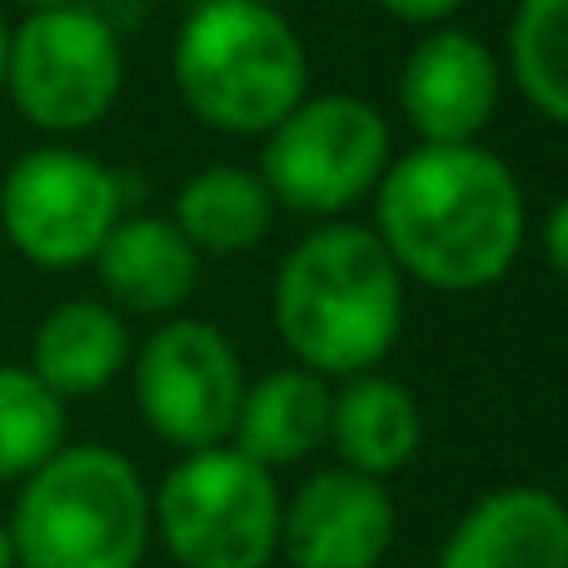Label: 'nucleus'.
<instances>
[{
  "label": "nucleus",
  "mask_w": 568,
  "mask_h": 568,
  "mask_svg": "<svg viewBox=\"0 0 568 568\" xmlns=\"http://www.w3.org/2000/svg\"><path fill=\"white\" fill-rule=\"evenodd\" d=\"M374 200V235L394 255L399 275L439 294H479L499 284L529 230L514 170L479 140L419 145L389 160Z\"/></svg>",
  "instance_id": "obj_1"
},
{
  "label": "nucleus",
  "mask_w": 568,
  "mask_h": 568,
  "mask_svg": "<svg viewBox=\"0 0 568 568\" xmlns=\"http://www.w3.org/2000/svg\"><path fill=\"white\" fill-rule=\"evenodd\" d=\"M404 324V275L369 225L329 220L280 260L275 329L314 374H364L394 349Z\"/></svg>",
  "instance_id": "obj_2"
},
{
  "label": "nucleus",
  "mask_w": 568,
  "mask_h": 568,
  "mask_svg": "<svg viewBox=\"0 0 568 568\" xmlns=\"http://www.w3.org/2000/svg\"><path fill=\"white\" fill-rule=\"evenodd\" d=\"M16 568H140L155 514L140 469L105 444H60L20 479L10 509Z\"/></svg>",
  "instance_id": "obj_3"
},
{
  "label": "nucleus",
  "mask_w": 568,
  "mask_h": 568,
  "mask_svg": "<svg viewBox=\"0 0 568 568\" xmlns=\"http://www.w3.org/2000/svg\"><path fill=\"white\" fill-rule=\"evenodd\" d=\"M175 85L185 110L220 135H270L310 95V55L265 0H205L175 36Z\"/></svg>",
  "instance_id": "obj_4"
},
{
  "label": "nucleus",
  "mask_w": 568,
  "mask_h": 568,
  "mask_svg": "<svg viewBox=\"0 0 568 568\" xmlns=\"http://www.w3.org/2000/svg\"><path fill=\"white\" fill-rule=\"evenodd\" d=\"M280 489L235 444L190 449L150 494L155 534L180 568H270L280 554Z\"/></svg>",
  "instance_id": "obj_5"
},
{
  "label": "nucleus",
  "mask_w": 568,
  "mask_h": 568,
  "mask_svg": "<svg viewBox=\"0 0 568 568\" xmlns=\"http://www.w3.org/2000/svg\"><path fill=\"white\" fill-rule=\"evenodd\" d=\"M389 170V120L364 95H304L265 135L260 170L275 205L294 215L339 220L374 195Z\"/></svg>",
  "instance_id": "obj_6"
},
{
  "label": "nucleus",
  "mask_w": 568,
  "mask_h": 568,
  "mask_svg": "<svg viewBox=\"0 0 568 568\" xmlns=\"http://www.w3.org/2000/svg\"><path fill=\"white\" fill-rule=\"evenodd\" d=\"M125 85V50L100 10L55 6L10 26L6 90L45 135H80L115 110Z\"/></svg>",
  "instance_id": "obj_7"
},
{
  "label": "nucleus",
  "mask_w": 568,
  "mask_h": 568,
  "mask_svg": "<svg viewBox=\"0 0 568 568\" xmlns=\"http://www.w3.org/2000/svg\"><path fill=\"white\" fill-rule=\"evenodd\" d=\"M115 220L120 180L85 150H26L0 180V235L40 270L90 265Z\"/></svg>",
  "instance_id": "obj_8"
},
{
  "label": "nucleus",
  "mask_w": 568,
  "mask_h": 568,
  "mask_svg": "<svg viewBox=\"0 0 568 568\" xmlns=\"http://www.w3.org/2000/svg\"><path fill=\"white\" fill-rule=\"evenodd\" d=\"M245 394L240 354L215 324L170 320L140 344L135 404L145 424L175 449H215L235 429Z\"/></svg>",
  "instance_id": "obj_9"
},
{
  "label": "nucleus",
  "mask_w": 568,
  "mask_h": 568,
  "mask_svg": "<svg viewBox=\"0 0 568 568\" xmlns=\"http://www.w3.org/2000/svg\"><path fill=\"white\" fill-rule=\"evenodd\" d=\"M394 499L384 479L324 469L280 509V554L290 568H379L394 544Z\"/></svg>",
  "instance_id": "obj_10"
},
{
  "label": "nucleus",
  "mask_w": 568,
  "mask_h": 568,
  "mask_svg": "<svg viewBox=\"0 0 568 568\" xmlns=\"http://www.w3.org/2000/svg\"><path fill=\"white\" fill-rule=\"evenodd\" d=\"M399 110L424 145H469L499 110V60L469 30H429L404 55Z\"/></svg>",
  "instance_id": "obj_11"
},
{
  "label": "nucleus",
  "mask_w": 568,
  "mask_h": 568,
  "mask_svg": "<svg viewBox=\"0 0 568 568\" xmlns=\"http://www.w3.org/2000/svg\"><path fill=\"white\" fill-rule=\"evenodd\" d=\"M439 568H568V504L539 484L484 494L449 529Z\"/></svg>",
  "instance_id": "obj_12"
},
{
  "label": "nucleus",
  "mask_w": 568,
  "mask_h": 568,
  "mask_svg": "<svg viewBox=\"0 0 568 568\" xmlns=\"http://www.w3.org/2000/svg\"><path fill=\"white\" fill-rule=\"evenodd\" d=\"M105 294L130 314H170L195 294L200 250L180 235L175 220L135 215L115 220L95 255Z\"/></svg>",
  "instance_id": "obj_13"
},
{
  "label": "nucleus",
  "mask_w": 568,
  "mask_h": 568,
  "mask_svg": "<svg viewBox=\"0 0 568 568\" xmlns=\"http://www.w3.org/2000/svg\"><path fill=\"white\" fill-rule=\"evenodd\" d=\"M329 404L334 389L324 374L290 364V369H270L255 384H245L235 409V444L245 459L265 464V469H284V464L310 459L329 439Z\"/></svg>",
  "instance_id": "obj_14"
},
{
  "label": "nucleus",
  "mask_w": 568,
  "mask_h": 568,
  "mask_svg": "<svg viewBox=\"0 0 568 568\" xmlns=\"http://www.w3.org/2000/svg\"><path fill=\"white\" fill-rule=\"evenodd\" d=\"M424 424L419 404L389 374H349L329 404V449L339 454V469L369 474V479H389L419 454Z\"/></svg>",
  "instance_id": "obj_15"
},
{
  "label": "nucleus",
  "mask_w": 568,
  "mask_h": 568,
  "mask_svg": "<svg viewBox=\"0 0 568 568\" xmlns=\"http://www.w3.org/2000/svg\"><path fill=\"white\" fill-rule=\"evenodd\" d=\"M130 364V329L120 310L100 300H65L40 320L30 344V374L55 399L95 394Z\"/></svg>",
  "instance_id": "obj_16"
},
{
  "label": "nucleus",
  "mask_w": 568,
  "mask_h": 568,
  "mask_svg": "<svg viewBox=\"0 0 568 568\" xmlns=\"http://www.w3.org/2000/svg\"><path fill=\"white\" fill-rule=\"evenodd\" d=\"M170 220L200 255H250L275 225V195L245 165H205L180 185Z\"/></svg>",
  "instance_id": "obj_17"
},
{
  "label": "nucleus",
  "mask_w": 568,
  "mask_h": 568,
  "mask_svg": "<svg viewBox=\"0 0 568 568\" xmlns=\"http://www.w3.org/2000/svg\"><path fill=\"white\" fill-rule=\"evenodd\" d=\"M509 70L524 100L568 130V0H519L514 6Z\"/></svg>",
  "instance_id": "obj_18"
},
{
  "label": "nucleus",
  "mask_w": 568,
  "mask_h": 568,
  "mask_svg": "<svg viewBox=\"0 0 568 568\" xmlns=\"http://www.w3.org/2000/svg\"><path fill=\"white\" fill-rule=\"evenodd\" d=\"M65 444V399L30 369L0 364V484L36 474Z\"/></svg>",
  "instance_id": "obj_19"
},
{
  "label": "nucleus",
  "mask_w": 568,
  "mask_h": 568,
  "mask_svg": "<svg viewBox=\"0 0 568 568\" xmlns=\"http://www.w3.org/2000/svg\"><path fill=\"white\" fill-rule=\"evenodd\" d=\"M374 6H379L384 16L404 20V26H444L464 0H374Z\"/></svg>",
  "instance_id": "obj_20"
},
{
  "label": "nucleus",
  "mask_w": 568,
  "mask_h": 568,
  "mask_svg": "<svg viewBox=\"0 0 568 568\" xmlns=\"http://www.w3.org/2000/svg\"><path fill=\"white\" fill-rule=\"evenodd\" d=\"M544 255H549V265L568 280V195L549 210V220H544Z\"/></svg>",
  "instance_id": "obj_21"
},
{
  "label": "nucleus",
  "mask_w": 568,
  "mask_h": 568,
  "mask_svg": "<svg viewBox=\"0 0 568 568\" xmlns=\"http://www.w3.org/2000/svg\"><path fill=\"white\" fill-rule=\"evenodd\" d=\"M6 55H10V20L0 10V90H6Z\"/></svg>",
  "instance_id": "obj_22"
},
{
  "label": "nucleus",
  "mask_w": 568,
  "mask_h": 568,
  "mask_svg": "<svg viewBox=\"0 0 568 568\" xmlns=\"http://www.w3.org/2000/svg\"><path fill=\"white\" fill-rule=\"evenodd\" d=\"M0 568H16V544H10L6 524H0Z\"/></svg>",
  "instance_id": "obj_23"
},
{
  "label": "nucleus",
  "mask_w": 568,
  "mask_h": 568,
  "mask_svg": "<svg viewBox=\"0 0 568 568\" xmlns=\"http://www.w3.org/2000/svg\"><path fill=\"white\" fill-rule=\"evenodd\" d=\"M26 10H55V6H80V0H16Z\"/></svg>",
  "instance_id": "obj_24"
},
{
  "label": "nucleus",
  "mask_w": 568,
  "mask_h": 568,
  "mask_svg": "<svg viewBox=\"0 0 568 568\" xmlns=\"http://www.w3.org/2000/svg\"><path fill=\"white\" fill-rule=\"evenodd\" d=\"M265 6H275V0H265Z\"/></svg>",
  "instance_id": "obj_25"
}]
</instances>
